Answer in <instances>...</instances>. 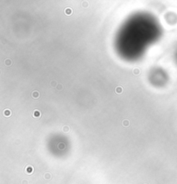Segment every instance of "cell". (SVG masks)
<instances>
[{
  "label": "cell",
  "instance_id": "obj_10",
  "mask_svg": "<svg viewBox=\"0 0 177 184\" xmlns=\"http://www.w3.org/2000/svg\"><path fill=\"white\" fill-rule=\"evenodd\" d=\"M57 89H58V90H62V84H58V85H57Z\"/></svg>",
  "mask_w": 177,
  "mask_h": 184
},
{
  "label": "cell",
  "instance_id": "obj_1",
  "mask_svg": "<svg viewBox=\"0 0 177 184\" xmlns=\"http://www.w3.org/2000/svg\"><path fill=\"white\" fill-rule=\"evenodd\" d=\"M65 13H66V15L69 16V15H71L73 13V10H72L71 8H66L65 9Z\"/></svg>",
  "mask_w": 177,
  "mask_h": 184
},
{
  "label": "cell",
  "instance_id": "obj_6",
  "mask_svg": "<svg viewBox=\"0 0 177 184\" xmlns=\"http://www.w3.org/2000/svg\"><path fill=\"white\" fill-rule=\"evenodd\" d=\"M133 73H134L135 75H138V74L140 73V70H139L138 68H135V69H133Z\"/></svg>",
  "mask_w": 177,
  "mask_h": 184
},
{
  "label": "cell",
  "instance_id": "obj_8",
  "mask_svg": "<svg viewBox=\"0 0 177 184\" xmlns=\"http://www.w3.org/2000/svg\"><path fill=\"white\" fill-rule=\"evenodd\" d=\"M63 131H64V132H68L69 131V127L67 126H65L64 127H63Z\"/></svg>",
  "mask_w": 177,
  "mask_h": 184
},
{
  "label": "cell",
  "instance_id": "obj_3",
  "mask_svg": "<svg viewBox=\"0 0 177 184\" xmlns=\"http://www.w3.org/2000/svg\"><path fill=\"white\" fill-rule=\"evenodd\" d=\"M39 92L38 91H33L32 93V97L33 98H38L39 97Z\"/></svg>",
  "mask_w": 177,
  "mask_h": 184
},
{
  "label": "cell",
  "instance_id": "obj_9",
  "mask_svg": "<svg viewBox=\"0 0 177 184\" xmlns=\"http://www.w3.org/2000/svg\"><path fill=\"white\" fill-rule=\"evenodd\" d=\"M10 63H11V62H10V59H7V60H5V64H6V65H7V66H10Z\"/></svg>",
  "mask_w": 177,
  "mask_h": 184
},
{
  "label": "cell",
  "instance_id": "obj_7",
  "mask_svg": "<svg viewBox=\"0 0 177 184\" xmlns=\"http://www.w3.org/2000/svg\"><path fill=\"white\" fill-rule=\"evenodd\" d=\"M122 91H123V89H122V87H117V88H116V92H117L118 94H120V93H122Z\"/></svg>",
  "mask_w": 177,
  "mask_h": 184
},
{
  "label": "cell",
  "instance_id": "obj_5",
  "mask_svg": "<svg viewBox=\"0 0 177 184\" xmlns=\"http://www.w3.org/2000/svg\"><path fill=\"white\" fill-rule=\"evenodd\" d=\"M123 125L124 126H129V125H130V121H129L128 120H124V121H123Z\"/></svg>",
  "mask_w": 177,
  "mask_h": 184
},
{
  "label": "cell",
  "instance_id": "obj_4",
  "mask_svg": "<svg viewBox=\"0 0 177 184\" xmlns=\"http://www.w3.org/2000/svg\"><path fill=\"white\" fill-rule=\"evenodd\" d=\"M33 115H34V117H40L41 116V113H40V111H38V110H35Z\"/></svg>",
  "mask_w": 177,
  "mask_h": 184
},
{
  "label": "cell",
  "instance_id": "obj_12",
  "mask_svg": "<svg viewBox=\"0 0 177 184\" xmlns=\"http://www.w3.org/2000/svg\"><path fill=\"white\" fill-rule=\"evenodd\" d=\"M31 171H32V169H31V168H29V170H28V169H27V172H29V173H31Z\"/></svg>",
  "mask_w": 177,
  "mask_h": 184
},
{
  "label": "cell",
  "instance_id": "obj_2",
  "mask_svg": "<svg viewBox=\"0 0 177 184\" xmlns=\"http://www.w3.org/2000/svg\"><path fill=\"white\" fill-rule=\"evenodd\" d=\"M10 109H5L4 111V114L5 116H7V117H9V116H10Z\"/></svg>",
  "mask_w": 177,
  "mask_h": 184
},
{
  "label": "cell",
  "instance_id": "obj_11",
  "mask_svg": "<svg viewBox=\"0 0 177 184\" xmlns=\"http://www.w3.org/2000/svg\"><path fill=\"white\" fill-rule=\"evenodd\" d=\"M45 178H46V179H49V178H50V175H49V174H46V175H45Z\"/></svg>",
  "mask_w": 177,
  "mask_h": 184
}]
</instances>
